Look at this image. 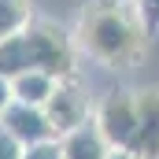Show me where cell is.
<instances>
[{
	"label": "cell",
	"mask_w": 159,
	"mask_h": 159,
	"mask_svg": "<svg viewBox=\"0 0 159 159\" xmlns=\"http://www.w3.org/2000/svg\"><path fill=\"white\" fill-rule=\"evenodd\" d=\"M74 59H78L74 34H67L48 19H34L15 37L0 41V74L7 78L22 70H48L56 78H74Z\"/></svg>",
	"instance_id": "7a4b0ae2"
},
{
	"label": "cell",
	"mask_w": 159,
	"mask_h": 159,
	"mask_svg": "<svg viewBox=\"0 0 159 159\" xmlns=\"http://www.w3.org/2000/svg\"><path fill=\"white\" fill-rule=\"evenodd\" d=\"M63 148H67V159H107L111 156V144L100 133L96 119L70 129V133H63Z\"/></svg>",
	"instance_id": "52a82bcc"
},
{
	"label": "cell",
	"mask_w": 159,
	"mask_h": 159,
	"mask_svg": "<svg viewBox=\"0 0 159 159\" xmlns=\"http://www.w3.org/2000/svg\"><path fill=\"white\" fill-rule=\"evenodd\" d=\"M26 159H67L63 137H44V141L26 144Z\"/></svg>",
	"instance_id": "30bf717a"
},
{
	"label": "cell",
	"mask_w": 159,
	"mask_h": 159,
	"mask_svg": "<svg viewBox=\"0 0 159 159\" xmlns=\"http://www.w3.org/2000/svg\"><path fill=\"white\" fill-rule=\"evenodd\" d=\"M74 41L104 67H133L148 44V22L137 0H93L81 7Z\"/></svg>",
	"instance_id": "6da1fadb"
},
{
	"label": "cell",
	"mask_w": 159,
	"mask_h": 159,
	"mask_svg": "<svg viewBox=\"0 0 159 159\" xmlns=\"http://www.w3.org/2000/svg\"><path fill=\"white\" fill-rule=\"evenodd\" d=\"M129 152L159 159V85L137 89V129H133Z\"/></svg>",
	"instance_id": "5b68a950"
},
{
	"label": "cell",
	"mask_w": 159,
	"mask_h": 159,
	"mask_svg": "<svg viewBox=\"0 0 159 159\" xmlns=\"http://www.w3.org/2000/svg\"><path fill=\"white\" fill-rule=\"evenodd\" d=\"M107 159H144V156H137V152H126V148H111V156Z\"/></svg>",
	"instance_id": "5bb4252c"
},
{
	"label": "cell",
	"mask_w": 159,
	"mask_h": 159,
	"mask_svg": "<svg viewBox=\"0 0 159 159\" xmlns=\"http://www.w3.org/2000/svg\"><path fill=\"white\" fill-rule=\"evenodd\" d=\"M0 159H26V144L15 141L4 126H0Z\"/></svg>",
	"instance_id": "8fae6325"
},
{
	"label": "cell",
	"mask_w": 159,
	"mask_h": 159,
	"mask_svg": "<svg viewBox=\"0 0 159 159\" xmlns=\"http://www.w3.org/2000/svg\"><path fill=\"white\" fill-rule=\"evenodd\" d=\"M137 7H141V15L148 22V34L159 30V0H137Z\"/></svg>",
	"instance_id": "7c38bea8"
},
{
	"label": "cell",
	"mask_w": 159,
	"mask_h": 159,
	"mask_svg": "<svg viewBox=\"0 0 159 159\" xmlns=\"http://www.w3.org/2000/svg\"><path fill=\"white\" fill-rule=\"evenodd\" d=\"M93 119L100 126V133L107 137L111 148H126L129 152V141H133V129H137V89H111L100 96Z\"/></svg>",
	"instance_id": "3957f363"
},
{
	"label": "cell",
	"mask_w": 159,
	"mask_h": 159,
	"mask_svg": "<svg viewBox=\"0 0 159 159\" xmlns=\"http://www.w3.org/2000/svg\"><path fill=\"white\" fill-rule=\"evenodd\" d=\"M44 111H48L52 126H56V133L63 137V133H70V129L85 126V122H93L96 104H89V96H85V89H81L78 74H74V78H63L59 85H56V93L48 96Z\"/></svg>",
	"instance_id": "277c9868"
},
{
	"label": "cell",
	"mask_w": 159,
	"mask_h": 159,
	"mask_svg": "<svg viewBox=\"0 0 159 159\" xmlns=\"http://www.w3.org/2000/svg\"><path fill=\"white\" fill-rule=\"evenodd\" d=\"M34 22V4L30 0H0V41L15 37Z\"/></svg>",
	"instance_id": "9c48e42d"
},
{
	"label": "cell",
	"mask_w": 159,
	"mask_h": 159,
	"mask_svg": "<svg viewBox=\"0 0 159 159\" xmlns=\"http://www.w3.org/2000/svg\"><path fill=\"white\" fill-rule=\"evenodd\" d=\"M0 126H4L15 141H22V144H34V141H44V137H59L56 126H52V119H48V111L37 107V104H22V100H15V104L4 111Z\"/></svg>",
	"instance_id": "8992f818"
},
{
	"label": "cell",
	"mask_w": 159,
	"mask_h": 159,
	"mask_svg": "<svg viewBox=\"0 0 159 159\" xmlns=\"http://www.w3.org/2000/svg\"><path fill=\"white\" fill-rule=\"evenodd\" d=\"M59 81H63V78H56V74H48V70H22V74L11 78V89H15V100L44 107Z\"/></svg>",
	"instance_id": "ba28073f"
},
{
	"label": "cell",
	"mask_w": 159,
	"mask_h": 159,
	"mask_svg": "<svg viewBox=\"0 0 159 159\" xmlns=\"http://www.w3.org/2000/svg\"><path fill=\"white\" fill-rule=\"evenodd\" d=\"M15 104V89H11V78L7 74H0V119H4V111Z\"/></svg>",
	"instance_id": "4fadbf2b"
}]
</instances>
